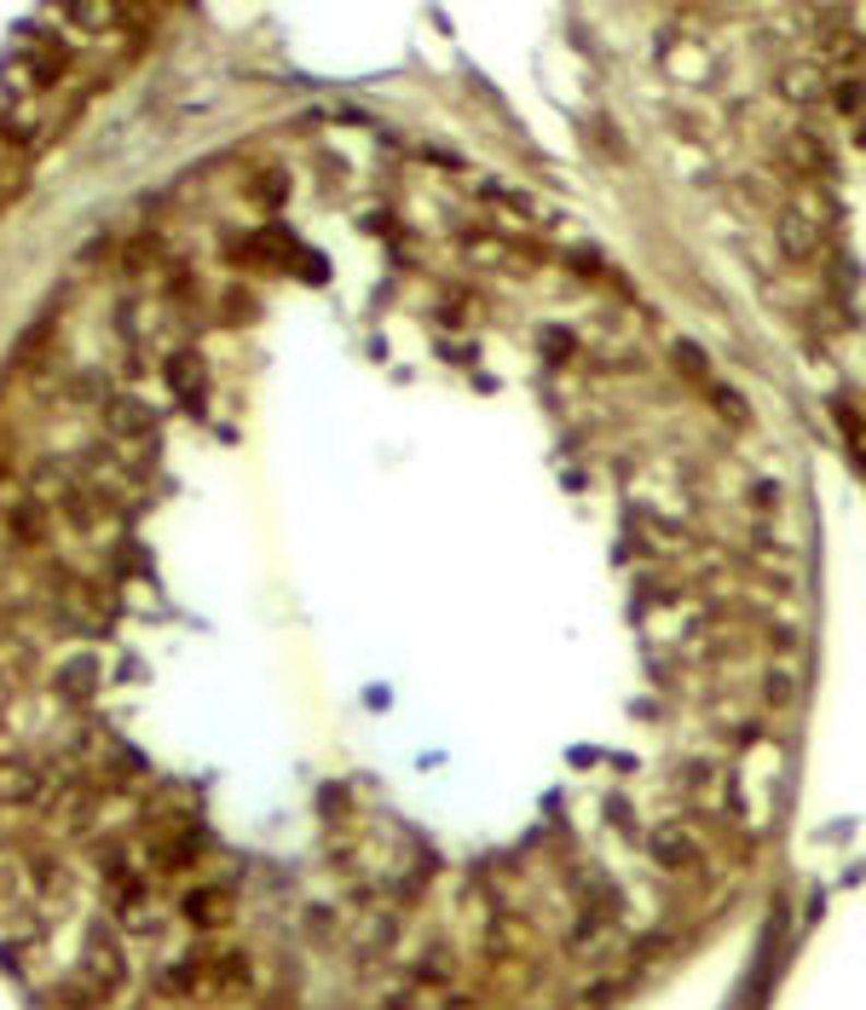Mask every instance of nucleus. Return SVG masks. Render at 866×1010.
Returning <instances> with one entry per match:
<instances>
[{
    "label": "nucleus",
    "instance_id": "nucleus-1",
    "mask_svg": "<svg viewBox=\"0 0 866 1010\" xmlns=\"http://www.w3.org/2000/svg\"><path fill=\"white\" fill-rule=\"evenodd\" d=\"M139 7H17L0 12V202L35 179L58 133L145 47Z\"/></svg>",
    "mask_w": 866,
    "mask_h": 1010
}]
</instances>
